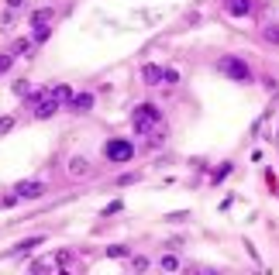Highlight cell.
Segmentation results:
<instances>
[{
    "label": "cell",
    "instance_id": "obj_1",
    "mask_svg": "<svg viewBox=\"0 0 279 275\" xmlns=\"http://www.w3.org/2000/svg\"><path fill=\"white\" fill-rule=\"evenodd\" d=\"M221 72H224V76H231L234 83H248V79H252L248 62H245V59H238V55H224V59H221Z\"/></svg>",
    "mask_w": 279,
    "mask_h": 275
},
{
    "label": "cell",
    "instance_id": "obj_2",
    "mask_svg": "<svg viewBox=\"0 0 279 275\" xmlns=\"http://www.w3.org/2000/svg\"><path fill=\"white\" fill-rule=\"evenodd\" d=\"M104 155H107L111 162L124 165V162H131V158H135V144H131V141H124V138H114V141H107Z\"/></svg>",
    "mask_w": 279,
    "mask_h": 275
},
{
    "label": "cell",
    "instance_id": "obj_3",
    "mask_svg": "<svg viewBox=\"0 0 279 275\" xmlns=\"http://www.w3.org/2000/svg\"><path fill=\"white\" fill-rule=\"evenodd\" d=\"M159 121H162V110H159L155 103H138V107H135V131L145 135V131H148L152 124H159Z\"/></svg>",
    "mask_w": 279,
    "mask_h": 275
},
{
    "label": "cell",
    "instance_id": "obj_4",
    "mask_svg": "<svg viewBox=\"0 0 279 275\" xmlns=\"http://www.w3.org/2000/svg\"><path fill=\"white\" fill-rule=\"evenodd\" d=\"M14 193H17L21 200H38V196L45 193V186H42V183H31V179H28V183H17V186H14Z\"/></svg>",
    "mask_w": 279,
    "mask_h": 275
},
{
    "label": "cell",
    "instance_id": "obj_5",
    "mask_svg": "<svg viewBox=\"0 0 279 275\" xmlns=\"http://www.w3.org/2000/svg\"><path fill=\"white\" fill-rule=\"evenodd\" d=\"M59 107H62V103H59L56 96H49V93H45V96H42V103L35 107V117H38V121H45V117H52Z\"/></svg>",
    "mask_w": 279,
    "mask_h": 275
},
{
    "label": "cell",
    "instance_id": "obj_6",
    "mask_svg": "<svg viewBox=\"0 0 279 275\" xmlns=\"http://www.w3.org/2000/svg\"><path fill=\"white\" fill-rule=\"evenodd\" d=\"M90 107H93V93H76V96L69 100V110H72V114H86Z\"/></svg>",
    "mask_w": 279,
    "mask_h": 275
},
{
    "label": "cell",
    "instance_id": "obj_7",
    "mask_svg": "<svg viewBox=\"0 0 279 275\" xmlns=\"http://www.w3.org/2000/svg\"><path fill=\"white\" fill-rule=\"evenodd\" d=\"M227 14H231V17H245V14H252V0H227Z\"/></svg>",
    "mask_w": 279,
    "mask_h": 275
},
{
    "label": "cell",
    "instance_id": "obj_8",
    "mask_svg": "<svg viewBox=\"0 0 279 275\" xmlns=\"http://www.w3.org/2000/svg\"><path fill=\"white\" fill-rule=\"evenodd\" d=\"M141 79H145L148 86H159V83H162V69L159 66H145L141 69Z\"/></svg>",
    "mask_w": 279,
    "mask_h": 275
},
{
    "label": "cell",
    "instance_id": "obj_9",
    "mask_svg": "<svg viewBox=\"0 0 279 275\" xmlns=\"http://www.w3.org/2000/svg\"><path fill=\"white\" fill-rule=\"evenodd\" d=\"M42 241H45V237H42V234H35V237H28V241H21V244H17V248H14L10 255H28V251H31V248H38Z\"/></svg>",
    "mask_w": 279,
    "mask_h": 275
},
{
    "label": "cell",
    "instance_id": "obj_10",
    "mask_svg": "<svg viewBox=\"0 0 279 275\" xmlns=\"http://www.w3.org/2000/svg\"><path fill=\"white\" fill-rule=\"evenodd\" d=\"M49 96H56L59 103H69V100H72V90H69V86H62V83H59V86H52V90H49Z\"/></svg>",
    "mask_w": 279,
    "mask_h": 275
},
{
    "label": "cell",
    "instance_id": "obj_11",
    "mask_svg": "<svg viewBox=\"0 0 279 275\" xmlns=\"http://www.w3.org/2000/svg\"><path fill=\"white\" fill-rule=\"evenodd\" d=\"M52 14H56L52 7H45V10H35V14H31V24H49V21H52Z\"/></svg>",
    "mask_w": 279,
    "mask_h": 275
},
{
    "label": "cell",
    "instance_id": "obj_12",
    "mask_svg": "<svg viewBox=\"0 0 279 275\" xmlns=\"http://www.w3.org/2000/svg\"><path fill=\"white\" fill-rule=\"evenodd\" d=\"M262 38H266L269 45H279V24H266V31H262Z\"/></svg>",
    "mask_w": 279,
    "mask_h": 275
},
{
    "label": "cell",
    "instance_id": "obj_13",
    "mask_svg": "<svg viewBox=\"0 0 279 275\" xmlns=\"http://www.w3.org/2000/svg\"><path fill=\"white\" fill-rule=\"evenodd\" d=\"M49 35H52L49 24H35V42H49Z\"/></svg>",
    "mask_w": 279,
    "mask_h": 275
},
{
    "label": "cell",
    "instance_id": "obj_14",
    "mask_svg": "<svg viewBox=\"0 0 279 275\" xmlns=\"http://www.w3.org/2000/svg\"><path fill=\"white\" fill-rule=\"evenodd\" d=\"M107 258H128V248L124 244H111L107 248Z\"/></svg>",
    "mask_w": 279,
    "mask_h": 275
},
{
    "label": "cell",
    "instance_id": "obj_15",
    "mask_svg": "<svg viewBox=\"0 0 279 275\" xmlns=\"http://www.w3.org/2000/svg\"><path fill=\"white\" fill-rule=\"evenodd\" d=\"M159 265H162L166 272H176V269H179V262H176L172 255H162V262H159Z\"/></svg>",
    "mask_w": 279,
    "mask_h": 275
},
{
    "label": "cell",
    "instance_id": "obj_16",
    "mask_svg": "<svg viewBox=\"0 0 279 275\" xmlns=\"http://www.w3.org/2000/svg\"><path fill=\"white\" fill-rule=\"evenodd\" d=\"M69 172H72V176H83V172H86V162H83V158H72V162H69Z\"/></svg>",
    "mask_w": 279,
    "mask_h": 275
},
{
    "label": "cell",
    "instance_id": "obj_17",
    "mask_svg": "<svg viewBox=\"0 0 279 275\" xmlns=\"http://www.w3.org/2000/svg\"><path fill=\"white\" fill-rule=\"evenodd\" d=\"M10 66H14V55H10V52H3V55H0V76H3Z\"/></svg>",
    "mask_w": 279,
    "mask_h": 275
},
{
    "label": "cell",
    "instance_id": "obj_18",
    "mask_svg": "<svg viewBox=\"0 0 279 275\" xmlns=\"http://www.w3.org/2000/svg\"><path fill=\"white\" fill-rule=\"evenodd\" d=\"M176 79H179V72H176V69H162V83H169V86H172Z\"/></svg>",
    "mask_w": 279,
    "mask_h": 275
},
{
    "label": "cell",
    "instance_id": "obj_19",
    "mask_svg": "<svg viewBox=\"0 0 279 275\" xmlns=\"http://www.w3.org/2000/svg\"><path fill=\"white\" fill-rule=\"evenodd\" d=\"M224 176H231V165H227V162H224V165H221V169H217V172H214V183H221V179H224Z\"/></svg>",
    "mask_w": 279,
    "mask_h": 275
},
{
    "label": "cell",
    "instance_id": "obj_20",
    "mask_svg": "<svg viewBox=\"0 0 279 275\" xmlns=\"http://www.w3.org/2000/svg\"><path fill=\"white\" fill-rule=\"evenodd\" d=\"M31 48V38H21V42H14V52H28Z\"/></svg>",
    "mask_w": 279,
    "mask_h": 275
},
{
    "label": "cell",
    "instance_id": "obj_21",
    "mask_svg": "<svg viewBox=\"0 0 279 275\" xmlns=\"http://www.w3.org/2000/svg\"><path fill=\"white\" fill-rule=\"evenodd\" d=\"M14 128V117H0V135H7Z\"/></svg>",
    "mask_w": 279,
    "mask_h": 275
},
{
    "label": "cell",
    "instance_id": "obj_22",
    "mask_svg": "<svg viewBox=\"0 0 279 275\" xmlns=\"http://www.w3.org/2000/svg\"><path fill=\"white\" fill-rule=\"evenodd\" d=\"M69 262H72L69 251H59V255H56V265H69Z\"/></svg>",
    "mask_w": 279,
    "mask_h": 275
},
{
    "label": "cell",
    "instance_id": "obj_23",
    "mask_svg": "<svg viewBox=\"0 0 279 275\" xmlns=\"http://www.w3.org/2000/svg\"><path fill=\"white\" fill-rule=\"evenodd\" d=\"M117 210H121V200H114V203L104 206V217H111V213H117Z\"/></svg>",
    "mask_w": 279,
    "mask_h": 275
},
{
    "label": "cell",
    "instance_id": "obj_24",
    "mask_svg": "<svg viewBox=\"0 0 279 275\" xmlns=\"http://www.w3.org/2000/svg\"><path fill=\"white\" fill-rule=\"evenodd\" d=\"M131 265H135L138 272H145V269H148V258H131Z\"/></svg>",
    "mask_w": 279,
    "mask_h": 275
},
{
    "label": "cell",
    "instance_id": "obj_25",
    "mask_svg": "<svg viewBox=\"0 0 279 275\" xmlns=\"http://www.w3.org/2000/svg\"><path fill=\"white\" fill-rule=\"evenodd\" d=\"M7 7H21V0H7Z\"/></svg>",
    "mask_w": 279,
    "mask_h": 275
}]
</instances>
